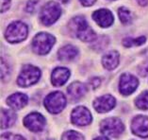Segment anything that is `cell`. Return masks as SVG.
Segmentation results:
<instances>
[{"mask_svg":"<svg viewBox=\"0 0 148 140\" xmlns=\"http://www.w3.org/2000/svg\"><path fill=\"white\" fill-rule=\"evenodd\" d=\"M61 140H84V138L79 132L75 131H69L62 135Z\"/></svg>","mask_w":148,"mask_h":140,"instance_id":"603a6c76","label":"cell"},{"mask_svg":"<svg viewBox=\"0 0 148 140\" xmlns=\"http://www.w3.org/2000/svg\"><path fill=\"white\" fill-rule=\"evenodd\" d=\"M1 140H25V138L21 135L13 134L12 132H7V134H2Z\"/></svg>","mask_w":148,"mask_h":140,"instance_id":"cb8c5ba5","label":"cell"},{"mask_svg":"<svg viewBox=\"0 0 148 140\" xmlns=\"http://www.w3.org/2000/svg\"><path fill=\"white\" fill-rule=\"evenodd\" d=\"M27 36V27L20 21H15L10 25L5 32V37L10 43H19Z\"/></svg>","mask_w":148,"mask_h":140,"instance_id":"3957f363","label":"cell"},{"mask_svg":"<svg viewBox=\"0 0 148 140\" xmlns=\"http://www.w3.org/2000/svg\"><path fill=\"white\" fill-rule=\"evenodd\" d=\"M96 0H80V2L84 6H92V5H93V3Z\"/></svg>","mask_w":148,"mask_h":140,"instance_id":"83f0119b","label":"cell"},{"mask_svg":"<svg viewBox=\"0 0 148 140\" xmlns=\"http://www.w3.org/2000/svg\"><path fill=\"white\" fill-rule=\"evenodd\" d=\"M78 54V50L72 45H67L60 49L59 57L61 60H73Z\"/></svg>","mask_w":148,"mask_h":140,"instance_id":"ac0fdd59","label":"cell"},{"mask_svg":"<svg viewBox=\"0 0 148 140\" xmlns=\"http://www.w3.org/2000/svg\"><path fill=\"white\" fill-rule=\"evenodd\" d=\"M71 28L77 33V36L84 42H92L95 39V33L89 27L83 16L74 17L71 21Z\"/></svg>","mask_w":148,"mask_h":140,"instance_id":"6da1fadb","label":"cell"},{"mask_svg":"<svg viewBox=\"0 0 148 140\" xmlns=\"http://www.w3.org/2000/svg\"><path fill=\"white\" fill-rule=\"evenodd\" d=\"M93 106L96 111L99 113H105L108 112L113 108L115 106V99L110 95H105L97 98L95 102H93Z\"/></svg>","mask_w":148,"mask_h":140,"instance_id":"4fadbf2b","label":"cell"},{"mask_svg":"<svg viewBox=\"0 0 148 140\" xmlns=\"http://www.w3.org/2000/svg\"><path fill=\"white\" fill-rule=\"evenodd\" d=\"M27 103V97L22 93H16L13 94L8 99L9 106L14 110H20Z\"/></svg>","mask_w":148,"mask_h":140,"instance_id":"9a60e30c","label":"cell"},{"mask_svg":"<svg viewBox=\"0 0 148 140\" xmlns=\"http://www.w3.org/2000/svg\"><path fill=\"white\" fill-rule=\"evenodd\" d=\"M38 0H29L27 5V10L28 12H33L35 10L36 6H37Z\"/></svg>","mask_w":148,"mask_h":140,"instance_id":"d4e9b609","label":"cell"},{"mask_svg":"<svg viewBox=\"0 0 148 140\" xmlns=\"http://www.w3.org/2000/svg\"><path fill=\"white\" fill-rule=\"evenodd\" d=\"M137 2H138L140 6H146L148 4V0H137Z\"/></svg>","mask_w":148,"mask_h":140,"instance_id":"f1b7e54d","label":"cell"},{"mask_svg":"<svg viewBox=\"0 0 148 140\" xmlns=\"http://www.w3.org/2000/svg\"><path fill=\"white\" fill-rule=\"evenodd\" d=\"M55 44V38L49 33H42L37 34L32 41V49L40 55H44L48 53L52 46Z\"/></svg>","mask_w":148,"mask_h":140,"instance_id":"7a4b0ae2","label":"cell"},{"mask_svg":"<svg viewBox=\"0 0 148 140\" xmlns=\"http://www.w3.org/2000/svg\"><path fill=\"white\" fill-rule=\"evenodd\" d=\"M86 92H87L86 86L79 81L73 82L68 87V93H69V95L74 99H79L80 98H82L86 94Z\"/></svg>","mask_w":148,"mask_h":140,"instance_id":"2e32d148","label":"cell"},{"mask_svg":"<svg viewBox=\"0 0 148 140\" xmlns=\"http://www.w3.org/2000/svg\"><path fill=\"white\" fill-rule=\"evenodd\" d=\"M10 6V0H1V12H5Z\"/></svg>","mask_w":148,"mask_h":140,"instance_id":"484cf974","label":"cell"},{"mask_svg":"<svg viewBox=\"0 0 148 140\" xmlns=\"http://www.w3.org/2000/svg\"><path fill=\"white\" fill-rule=\"evenodd\" d=\"M24 125L32 132H40L45 125V118L39 113H31L24 119Z\"/></svg>","mask_w":148,"mask_h":140,"instance_id":"ba28073f","label":"cell"},{"mask_svg":"<svg viewBox=\"0 0 148 140\" xmlns=\"http://www.w3.org/2000/svg\"><path fill=\"white\" fill-rule=\"evenodd\" d=\"M119 13V17H120V20L123 24H128L131 22V14L129 10H127L125 7H122V8L119 9L118 10Z\"/></svg>","mask_w":148,"mask_h":140,"instance_id":"44dd1931","label":"cell"},{"mask_svg":"<svg viewBox=\"0 0 148 140\" xmlns=\"http://www.w3.org/2000/svg\"><path fill=\"white\" fill-rule=\"evenodd\" d=\"M138 80L130 74H124L120 81V92L123 95H130L138 87Z\"/></svg>","mask_w":148,"mask_h":140,"instance_id":"30bf717a","label":"cell"},{"mask_svg":"<svg viewBox=\"0 0 148 140\" xmlns=\"http://www.w3.org/2000/svg\"><path fill=\"white\" fill-rule=\"evenodd\" d=\"M137 107L142 110L148 109V91L143 92L142 95H140L136 100Z\"/></svg>","mask_w":148,"mask_h":140,"instance_id":"ffe728a7","label":"cell"},{"mask_svg":"<svg viewBox=\"0 0 148 140\" xmlns=\"http://www.w3.org/2000/svg\"><path fill=\"white\" fill-rule=\"evenodd\" d=\"M40 77H41V71L38 67L33 66H26L18 77L17 82L20 86L27 87V86L36 83L39 81Z\"/></svg>","mask_w":148,"mask_h":140,"instance_id":"277c9868","label":"cell"},{"mask_svg":"<svg viewBox=\"0 0 148 140\" xmlns=\"http://www.w3.org/2000/svg\"><path fill=\"white\" fill-rule=\"evenodd\" d=\"M124 129V124L119 118H107L101 123V132L104 134L111 136V137H116V136L120 135Z\"/></svg>","mask_w":148,"mask_h":140,"instance_id":"52a82bcc","label":"cell"},{"mask_svg":"<svg viewBox=\"0 0 148 140\" xmlns=\"http://www.w3.org/2000/svg\"><path fill=\"white\" fill-rule=\"evenodd\" d=\"M92 18L102 28H108L113 23V15L109 10L101 9L92 13Z\"/></svg>","mask_w":148,"mask_h":140,"instance_id":"8fae6325","label":"cell"},{"mask_svg":"<svg viewBox=\"0 0 148 140\" xmlns=\"http://www.w3.org/2000/svg\"><path fill=\"white\" fill-rule=\"evenodd\" d=\"M61 14V8L56 2L47 3L42 10L41 21L45 26H50L59 19Z\"/></svg>","mask_w":148,"mask_h":140,"instance_id":"5b68a950","label":"cell"},{"mask_svg":"<svg viewBox=\"0 0 148 140\" xmlns=\"http://www.w3.org/2000/svg\"><path fill=\"white\" fill-rule=\"evenodd\" d=\"M145 37H139L138 39H132V38H125L124 39L123 41V44H124L126 48H129V46H140L145 43Z\"/></svg>","mask_w":148,"mask_h":140,"instance_id":"7402d4cb","label":"cell"},{"mask_svg":"<svg viewBox=\"0 0 148 140\" xmlns=\"http://www.w3.org/2000/svg\"><path fill=\"white\" fill-rule=\"evenodd\" d=\"M60 1H61L62 3H64V4H65V3H67L68 1H69V0H60Z\"/></svg>","mask_w":148,"mask_h":140,"instance_id":"4dcf8cb0","label":"cell"},{"mask_svg":"<svg viewBox=\"0 0 148 140\" xmlns=\"http://www.w3.org/2000/svg\"><path fill=\"white\" fill-rule=\"evenodd\" d=\"M16 120V116L12 111L3 109L1 111V128L6 129L12 126Z\"/></svg>","mask_w":148,"mask_h":140,"instance_id":"d6986e66","label":"cell"},{"mask_svg":"<svg viewBox=\"0 0 148 140\" xmlns=\"http://www.w3.org/2000/svg\"><path fill=\"white\" fill-rule=\"evenodd\" d=\"M132 132L135 134L147 137L148 136V117L139 116L132 121Z\"/></svg>","mask_w":148,"mask_h":140,"instance_id":"7c38bea8","label":"cell"},{"mask_svg":"<svg viewBox=\"0 0 148 140\" xmlns=\"http://www.w3.org/2000/svg\"><path fill=\"white\" fill-rule=\"evenodd\" d=\"M45 107L50 113L58 114L61 112L66 105V99L61 92H54L49 94L45 100Z\"/></svg>","mask_w":148,"mask_h":140,"instance_id":"8992f818","label":"cell"},{"mask_svg":"<svg viewBox=\"0 0 148 140\" xmlns=\"http://www.w3.org/2000/svg\"><path fill=\"white\" fill-rule=\"evenodd\" d=\"M90 83L92 86V88H97L100 85V79L99 78H93L92 80H91Z\"/></svg>","mask_w":148,"mask_h":140,"instance_id":"4316f807","label":"cell"},{"mask_svg":"<svg viewBox=\"0 0 148 140\" xmlns=\"http://www.w3.org/2000/svg\"><path fill=\"white\" fill-rule=\"evenodd\" d=\"M72 121L77 126H85L92 122V114L87 108L79 106L72 113Z\"/></svg>","mask_w":148,"mask_h":140,"instance_id":"9c48e42d","label":"cell"},{"mask_svg":"<svg viewBox=\"0 0 148 140\" xmlns=\"http://www.w3.org/2000/svg\"><path fill=\"white\" fill-rule=\"evenodd\" d=\"M95 140H109V139L106 138V137H97V138H95Z\"/></svg>","mask_w":148,"mask_h":140,"instance_id":"f546056e","label":"cell"},{"mask_svg":"<svg viewBox=\"0 0 148 140\" xmlns=\"http://www.w3.org/2000/svg\"><path fill=\"white\" fill-rule=\"evenodd\" d=\"M70 71L67 68L64 67H58L52 73V83L55 86H61L63 85L67 80L69 79Z\"/></svg>","mask_w":148,"mask_h":140,"instance_id":"5bb4252c","label":"cell"},{"mask_svg":"<svg viewBox=\"0 0 148 140\" xmlns=\"http://www.w3.org/2000/svg\"><path fill=\"white\" fill-rule=\"evenodd\" d=\"M103 66L107 69H114L119 63V54L117 51H110L103 57Z\"/></svg>","mask_w":148,"mask_h":140,"instance_id":"e0dca14e","label":"cell"}]
</instances>
